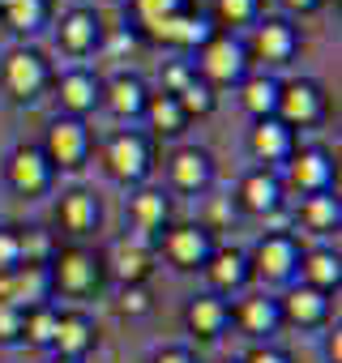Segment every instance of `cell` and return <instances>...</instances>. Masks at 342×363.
<instances>
[{
  "instance_id": "1",
  "label": "cell",
  "mask_w": 342,
  "mask_h": 363,
  "mask_svg": "<svg viewBox=\"0 0 342 363\" xmlns=\"http://www.w3.org/2000/svg\"><path fill=\"white\" fill-rule=\"evenodd\" d=\"M154 39L162 43H180V48H193V43H206L210 39V26L202 18H184V13H171V18H158V22H145Z\"/></svg>"
},
{
  "instance_id": "2",
  "label": "cell",
  "mask_w": 342,
  "mask_h": 363,
  "mask_svg": "<svg viewBox=\"0 0 342 363\" xmlns=\"http://www.w3.org/2000/svg\"><path fill=\"white\" fill-rule=\"evenodd\" d=\"M48 154H52L60 167H77L82 154H86V133H82V124L56 120V124L48 128Z\"/></svg>"
},
{
  "instance_id": "3",
  "label": "cell",
  "mask_w": 342,
  "mask_h": 363,
  "mask_svg": "<svg viewBox=\"0 0 342 363\" xmlns=\"http://www.w3.org/2000/svg\"><path fill=\"white\" fill-rule=\"evenodd\" d=\"M5 86H9L18 99H31V94L43 86V60L31 56V52H13L9 65H5Z\"/></svg>"
},
{
  "instance_id": "4",
  "label": "cell",
  "mask_w": 342,
  "mask_h": 363,
  "mask_svg": "<svg viewBox=\"0 0 342 363\" xmlns=\"http://www.w3.org/2000/svg\"><path fill=\"white\" fill-rule=\"evenodd\" d=\"M107 162H111V171H116L120 179H141V175H145V141L133 137V133L116 137L111 150H107Z\"/></svg>"
},
{
  "instance_id": "5",
  "label": "cell",
  "mask_w": 342,
  "mask_h": 363,
  "mask_svg": "<svg viewBox=\"0 0 342 363\" xmlns=\"http://www.w3.org/2000/svg\"><path fill=\"white\" fill-rule=\"evenodd\" d=\"M206 252H210V244H206V231H197V227H180V231L167 235V257L176 265H184V269L202 265Z\"/></svg>"
},
{
  "instance_id": "6",
  "label": "cell",
  "mask_w": 342,
  "mask_h": 363,
  "mask_svg": "<svg viewBox=\"0 0 342 363\" xmlns=\"http://www.w3.org/2000/svg\"><path fill=\"white\" fill-rule=\"evenodd\" d=\"M278 107H282V116L291 120V124H308V120H316V90L308 86V82H291V86H282L278 90Z\"/></svg>"
},
{
  "instance_id": "7",
  "label": "cell",
  "mask_w": 342,
  "mask_h": 363,
  "mask_svg": "<svg viewBox=\"0 0 342 363\" xmlns=\"http://www.w3.org/2000/svg\"><path fill=\"white\" fill-rule=\"evenodd\" d=\"M56 282H60V291H73V295L90 291V286H94V261H90L86 252H60V261H56Z\"/></svg>"
},
{
  "instance_id": "8",
  "label": "cell",
  "mask_w": 342,
  "mask_h": 363,
  "mask_svg": "<svg viewBox=\"0 0 342 363\" xmlns=\"http://www.w3.org/2000/svg\"><path fill=\"white\" fill-rule=\"evenodd\" d=\"M291 265H295V248H291V240L274 235V240H261V244H257V269H261L265 278H287Z\"/></svg>"
},
{
  "instance_id": "9",
  "label": "cell",
  "mask_w": 342,
  "mask_h": 363,
  "mask_svg": "<svg viewBox=\"0 0 342 363\" xmlns=\"http://www.w3.org/2000/svg\"><path fill=\"white\" fill-rule=\"evenodd\" d=\"M202 65H206V73H210V77L231 82V77L244 69V52H240L231 39H214V43L206 48V60H202Z\"/></svg>"
},
{
  "instance_id": "10",
  "label": "cell",
  "mask_w": 342,
  "mask_h": 363,
  "mask_svg": "<svg viewBox=\"0 0 342 363\" xmlns=\"http://www.w3.org/2000/svg\"><path fill=\"white\" fill-rule=\"evenodd\" d=\"M9 179H13L22 193H39L48 184V162L35 150H18L13 154V167H9Z\"/></svg>"
},
{
  "instance_id": "11",
  "label": "cell",
  "mask_w": 342,
  "mask_h": 363,
  "mask_svg": "<svg viewBox=\"0 0 342 363\" xmlns=\"http://www.w3.org/2000/svg\"><path fill=\"white\" fill-rule=\"evenodd\" d=\"M291 179H295L299 189H308V193L325 189V179H329V158H325L321 150H304V154L291 162Z\"/></svg>"
},
{
  "instance_id": "12",
  "label": "cell",
  "mask_w": 342,
  "mask_h": 363,
  "mask_svg": "<svg viewBox=\"0 0 342 363\" xmlns=\"http://www.w3.org/2000/svg\"><path fill=\"white\" fill-rule=\"evenodd\" d=\"M287 150H291V137H287V128H282V124L261 120V124L253 128V154H257V158L274 162V158H287Z\"/></svg>"
},
{
  "instance_id": "13",
  "label": "cell",
  "mask_w": 342,
  "mask_h": 363,
  "mask_svg": "<svg viewBox=\"0 0 342 363\" xmlns=\"http://www.w3.org/2000/svg\"><path fill=\"white\" fill-rule=\"evenodd\" d=\"M171 175H176L180 189H202L206 175H210V158L202 150H180L176 162H171Z\"/></svg>"
},
{
  "instance_id": "14",
  "label": "cell",
  "mask_w": 342,
  "mask_h": 363,
  "mask_svg": "<svg viewBox=\"0 0 342 363\" xmlns=\"http://www.w3.org/2000/svg\"><path fill=\"white\" fill-rule=\"evenodd\" d=\"M240 197H244V206H248V210L265 214V210H274V206H278V179H274V175H265V171H257V175H248V179H244Z\"/></svg>"
},
{
  "instance_id": "15",
  "label": "cell",
  "mask_w": 342,
  "mask_h": 363,
  "mask_svg": "<svg viewBox=\"0 0 342 363\" xmlns=\"http://www.w3.org/2000/svg\"><path fill=\"white\" fill-rule=\"evenodd\" d=\"M94 218H99V206H94L90 193H69V197L60 201V223H65L69 231H90Z\"/></svg>"
},
{
  "instance_id": "16",
  "label": "cell",
  "mask_w": 342,
  "mask_h": 363,
  "mask_svg": "<svg viewBox=\"0 0 342 363\" xmlns=\"http://www.w3.org/2000/svg\"><path fill=\"white\" fill-rule=\"evenodd\" d=\"M52 342L60 346L65 359H73L77 350H86V346H90V325H86V316H56V337H52Z\"/></svg>"
},
{
  "instance_id": "17",
  "label": "cell",
  "mask_w": 342,
  "mask_h": 363,
  "mask_svg": "<svg viewBox=\"0 0 342 363\" xmlns=\"http://www.w3.org/2000/svg\"><path fill=\"white\" fill-rule=\"evenodd\" d=\"M223 320H227V308L219 303V299H210V295H202V299H193L189 303V325L197 329V333H219L223 329Z\"/></svg>"
},
{
  "instance_id": "18",
  "label": "cell",
  "mask_w": 342,
  "mask_h": 363,
  "mask_svg": "<svg viewBox=\"0 0 342 363\" xmlns=\"http://www.w3.org/2000/svg\"><path fill=\"white\" fill-rule=\"evenodd\" d=\"M60 43H65L69 52H86V48L94 43V18H90L86 9L69 13V18H65V26H60Z\"/></svg>"
},
{
  "instance_id": "19",
  "label": "cell",
  "mask_w": 342,
  "mask_h": 363,
  "mask_svg": "<svg viewBox=\"0 0 342 363\" xmlns=\"http://www.w3.org/2000/svg\"><path fill=\"white\" fill-rule=\"evenodd\" d=\"M257 52H261L265 60H287V56H291V30H287L282 22H265V26L257 30Z\"/></svg>"
},
{
  "instance_id": "20",
  "label": "cell",
  "mask_w": 342,
  "mask_h": 363,
  "mask_svg": "<svg viewBox=\"0 0 342 363\" xmlns=\"http://www.w3.org/2000/svg\"><path fill=\"white\" fill-rule=\"evenodd\" d=\"M107 94H111L107 103H111V111H116V116H133V111H141V107H145V99H141V82H137V77H116Z\"/></svg>"
},
{
  "instance_id": "21",
  "label": "cell",
  "mask_w": 342,
  "mask_h": 363,
  "mask_svg": "<svg viewBox=\"0 0 342 363\" xmlns=\"http://www.w3.org/2000/svg\"><path fill=\"white\" fill-rule=\"evenodd\" d=\"M60 99H65V107H73V111L94 107V77H86V73H69V77L60 82Z\"/></svg>"
},
{
  "instance_id": "22",
  "label": "cell",
  "mask_w": 342,
  "mask_h": 363,
  "mask_svg": "<svg viewBox=\"0 0 342 363\" xmlns=\"http://www.w3.org/2000/svg\"><path fill=\"white\" fill-rule=\"evenodd\" d=\"M244 107H248L253 116L274 111V107H278V86H274L270 77H253V82L244 86Z\"/></svg>"
},
{
  "instance_id": "23",
  "label": "cell",
  "mask_w": 342,
  "mask_h": 363,
  "mask_svg": "<svg viewBox=\"0 0 342 363\" xmlns=\"http://www.w3.org/2000/svg\"><path fill=\"white\" fill-rule=\"evenodd\" d=\"M145 269H150V257H145L141 244H120V248H116V274H120L124 282H137Z\"/></svg>"
},
{
  "instance_id": "24",
  "label": "cell",
  "mask_w": 342,
  "mask_h": 363,
  "mask_svg": "<svg viewBox=\"0 0 342 363\" xmlns=\"http://www.w3.org/2000/svg\"><path fill=\"white\" fill-rule=\"evenodd\" d=\"M240 320H244L248 333H265V329H274L278 308H274V299H248V303L240 308Z\"/></svg>"
},
{
  "instance_id": "25",
  "label": "cell",
  "mask_w": 342,
  "mask_h": 363,
  "mask_svg": "<svg viewBox=\"0 0 342 363\" xmlns=\"http://www.w3.org/2000/svg\"><path fill=\"white\" fill-rule=\"evenodd\" d=\"M287 312H291L295 320H316V316L325 312V299H321V291L299 286V291H291V295H287Z\"/></svg>"
},
{
  "instance_id": "26",
  "label": "cell",
  "mask_w": 342,
  "mask_h": 363,
  "mask_svg": "<svg viewBox=\"0 0 342 363\" xmlns=\"http://www.w3.org/2000/svg\"><path fill=\"white\" fill-rule=\"evenodd\" d=\"M162 214H167V201H162L158 193H137V197H133V218H137V227H141V231L158 227V223H162Z\"/></svg>"
},
{
  "instance_id": "27",
  "label": "cell",
  "mask_w": 342,
  "mask_h": 363,
  "mask_svg": "<svg viewBox=\"0 0 342 363\" xmlns=\"http://www.w3.org/2000/svg\"><path fill=\"white\" fill-rule=\"evenodd\" d=\"M5 18L13 30H35L39 18H43V0H9L5 5Z\"/></svg>"
},
{
  "instance_id": "28",
  "label": "cell",
  "mask_w": 342,
  "mask_h": 363,
  "mask_svg": "<svg viewBox=\"0 0 342 363\" xmlns=\"http://www.w3.org/2000/svg\"><path fill=\"white\" fill-rule=\"evenodd\" d=\"M210 278H214L219 286H236V282H244V257H240V252H219L214 265H210Z\"/></svg>"
},
{
  "instance_id": "29",
  "label": "cell",
  "mask_w": 342,
  "mask_h": 363,
  "mask_svg": "<svg viewBox=\"0 0 342 363\" xmlns=\"http://www.w3.org/2000/svg\"><path fill=\"white\" fill-rule=\"evenodd\" d=\"M150 116H154V124H158L162 133H180V124H184V111H180V103L171 99V94L154 99V103H150Z\"/></svg>"
},
{
  "instance_id": "30",
  "label": "cell",
  "mask_w": 342,
  "mask_h": 363,
  "mask_svg": "<svg viewBox=\"0 0 342 363\" xmlns=\"http://www.w3.org/2000/svg\"><path fill=\"white\" fill-rule=\"evenodd\" d=\"M304 274H308L312 282H321V286H333L342 269H338V257H333V252H312V257L304 261Z\"/></svg>"
},
{
  "instance_id": "31",
  "label": "cell",
  "mask_w": 342,
  "mask_h": 363,
  "mask_svg": "<svg viewBox=\"0 0 342 363\" xmlns=\"http://www.w3.org/2000/svg\"><path fill=\"white\" fill-rule=\"evenodd\" d=\"M22 329L31 333V342H52V337H56V316H52L48 308H39V312L22 316Z\"/></svg>"
},
{
  "instance_id": "32",
  "label": "cell",
  "mask_w": 342,
  "mask_h": 363,
  "mask_svg": "<svg viewBox=\"0 0 342 363\" xmlns=\"http://www.w3.org/2000/svg\"><path fill=\"white\" fill-rule=\"evenodd\" d=\"M308 223H312L316 231L333 227V223H338V201H333V197H312V201H308Z\"/></svg>"
},
{
  "instance_id": "33",
  "label": "cell",
  "mask_w": 342,
  "mask_h": 363,
  "mask_svg": "<svg viewBox=\"0 0 342 363\" xmlns=\"http://www.w3.org/2000/svg\"><path fill=\"white\" fill-rule=\"evenodd\" d=\"M176 103H180V111H210V103H214V99H210V86L189 82V86L180 90V99H176Z\"/></svg>"
},
{
  "instance_id": "34",
  "label": "cell",
  "mask_w": 342,
  "mask_h": 363,
  "mask_svg": "<svg viewBox=\"0 0 342 363\" xmlns=\"http://www.w3.org/2000/svg\"><path fill=\"white\" fill-rule=\"evenodd\" d=\"M137 13H141L145 22H158V18L180 13V0H137Z\"/></svg>"
},
{
  "instance_id": "35",
  "label": "cell",
  "mask_w": 342,
  "mask_h": 363,
  "mask_svg": "<svg viewBox=\"0 0 342 363\" xmlns=\"http://www.w3.org/2000/svg\"><path fill=\"white\" fill-rule=\"evenodd\" d=\"M22 333V308L0 303V337H18Z\"/></svg>"
},
{
  "instance_id": "36",
  "label": "cell",
  "mask_w": 342,
  "mask_h": 363,
  "mask_svg": "<svg viewBox=\"0 0 342 363\" xmlns=\"http://www.w3.org/2000/svg\"><path fill=\"white\" fill-rule=\"evenodd\" d=\"M253 5L257 0H219V13L227 22H244V18H253Z\"/></svg>"
},
{
  "instance_id": "37",
  "label": "cell",
  "mask_w": 342,
  "mask_h": 363,
  "mask_svg": "<svg viewBox=\"0 0 342 363\" xmlns=\"http://www.w3.org/2000/svg\"><path fill=\"white\" fill-rule=\"evenodd\" d=\"M13 265H22V261H18V235L0 231V274L13 269Z\"/></svg>"
},
{
  "instance_id": "38",
  "label": "cell",
  "mask_w": 342,
  "mask_h": 363,
  "mask_svg": "<svg viewBox=\"0 0 342 363\" xmlns=\"http://www.w3.org/2000/svg\"><path fill=\"white\" fill-rule=\"evenodd\" d=\"M124 312H145V291H137V286H133V291L124 295Z\"/></svg>"
},
{
  "instance_id": "39",
  "label": "cell",
  "mask_w": 342,
  "mask_h": 363,
  "mask_svg": "<svg viewBox=\"0 0 342 363\" xmlns=\"http://www.w3.org/2000/svg\"><path fill=\"white\" fill-rule=\"evenodd\" d=\"M248 363H287V359H282L278 350H253V354H248Z\"/></svg>"
},
{
  "instance_id": "40",
  "label": "cell",
  "mask_w": 342,
  "mask_h": 363,
  "mask_svg": "<svg viewBox=\"0 0 342 363\" xmlns=\"http://www.w3.org/2000/svg\"><path fill=\"white\" fill-rule=\"evenodd\" d=\"M167 86H171V90H184V86H189V73H184V69H167Z\"/></svg>"
},
{
  "instance_id": "41",
  "label": "cell",
  "mask_w": 342,
  "mask_h": 363,
  "mask_svg": "<svg viewBox=\"0 0 342 363\" xmlns=\"http://www.w3.org/2000/svg\"><path fill=\"white\" fill-rule=\"evenodd\" d=\"M154 363H193V359H189L184 350H167V354H158Z\"/></svg>"
},
{
  "instance_id": "42",
  "label": "cell",
  "mask_w": 342,
  "mask_h": 363,
  "mask_svg": "<svg viewBox=\"0 0 342 363\" xmlns=\"http://www.w3.org/2000/svg\"><path fill=\"white\" fill-rule=\"evenodd\" d=\"M287 5H291V9H312L316 0H287Z\"/></svg>"
},
{
  "instance_id": "43",
  "label": "cell",
  "mask_w": 342,
  "mask_h": 363,
  "mask_svg": "<svg viewBox=\"0 0 342 363\" xmlns=\"http://www.w3.org/2000/svg\"><path fill=\"white\" fill-rule=\"evenodd\" d=\"M56 363H73V359H56Z\"/></svg>"
},
{
  "instance_id": "44",
  "label": "cell",
  "mask_w": 342,
  "mask_h": 363,
  "mask_svg": "<svg viewBox=\"0 0 342 363\" xmlns=\"http://www.w3.org/2000/svg\"><path fill=\"white\" fill-rule=\"evenodd\" d=\"M0 5H9V0H0Z\"/></svg>"
}]
</instances>
